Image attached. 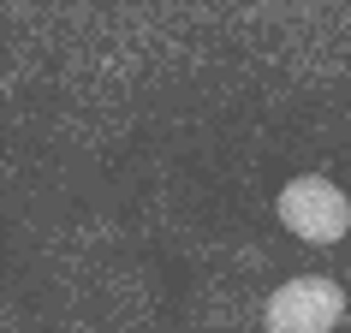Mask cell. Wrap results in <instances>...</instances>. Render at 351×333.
<instances>
[{
    "label": "cell",
    "instance_id": "1",
    "mask_svg": "<svg viewBox=\"0 0 351 333\" xmlns=\"http://www.w3.org/2000/svg\"><path fill=\"white\" fill-rule=\"evenodd\" d=\"M280 221H286V232H298L304 244H333L351 232V203L346 190L333 185V179H322V173H304V179H292V185L280 190Z\"/></svg>",
    "mask_w": 351,
    "mask_h": 333
},
{
    "label": "cell",
    "instance_id": "2",
    "mask_svg": "<svg viewBox=\"0 0 351 333\" xmlns=\"http://www.w3.org/2000/svg\"><path fill=\"white\" fill-rule=\"evenodd\" d=\"M339 315H346V292L322 274H298L286 280L274 297H268V333H333L339 328Z\"/></svg>",
    "mask_w": 351,
    "mask_h": 333
}]
</instances>
